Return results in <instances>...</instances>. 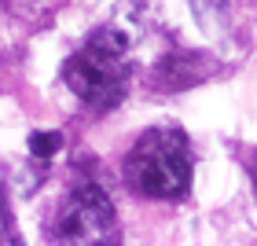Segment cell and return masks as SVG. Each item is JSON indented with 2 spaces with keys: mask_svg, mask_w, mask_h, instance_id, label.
<instances>
[{
  "mask_svg": "<svg viewBox=\"0 0 257 246\" xmlns=\"http://www.w3.org/2000/svg\"><path fill=\"white\" fill-rule=\"evenodd\" d=\"M125 52H128V37L118 26L96 30L92 41L85 44V52L74 55L63 70L70 92L96 110H110L114 103H121L125 81H128Z\"/></svg>",
  "mask_w": 257,
  "mask_h": 246,
  "instance_id": "cell-2",
  "label": "cell"
},
{
  "mask_svg": "<svg viewBox=\"0 0 257 246\" xmlns=\"http://www.w3.org/2000/svg\"><path fill=\"white\" fill-rule=\"evenodd\" d=\"M55 239L63 242H103L114 231V206L96 184H77L55 213Z\"/></svg>",
  "mask_w": 257,
  "mask_h": 246,
  "instance_id": "cell-3",
  "label": "cell"
},
{
  "mask_svg": "<svg viewBox=\"0 0 257 246\" xmlns=\"http://www.w3.org/2000/svg\"><path fill=\"white\" fill-rule=\"evenodd\" d=\"M59 147H63V136L59 133H33L30 136V155L33 158H52Z\"/></svg>",
  "mask_w": 257,
  "mask_h": 246,
  "instance_id": "cell-4",
  "label": "cell"
},
{
  "mask_svg": "<svg viewBox=\"0 0 257 246\" xmlns=\"http://www.w3.org/2000/svg\"><path fill=\"white\" fill-rule=\"evenodd\" d=\"M125 180L147 198H180L191 184V147L188 136L173 125L151 129L128 151Z\"/></svg>",
  "mask_w": 257,
  "mask_h": 246,
  "instance_id": "cell-1",
  "label": "cell"
}]
</instances>
